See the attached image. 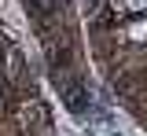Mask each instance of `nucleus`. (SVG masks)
Instances as JSON below:
<instances>
[{
	"mask_svg": "<svg viewBox=\"0 0 147 136\" xmlns=\"http://www.w3.org/2000/svg\"><path fill=\"white\" fill-rule=\"evenodd\" d=\"M118 4H121V7H125V11H140V7H144L147 0H118Z\"/></svg>",
	"mask_w": 147,
	"mask_h": 136,
	"instance_id": "f257e3e1",
	"label": "nucleus"
},
{
	"mask_svg": "<svg viewBox=\"0 0 147 136\" xmlns=\"http://www.w3.org/2000/svg\"><path fill=\"white\" fill-rule=\"evenodd\" d=\"M132 37H136V40H147V26H144V22H140V26H132Z\"/></svg>",
	"mask_w": 147,
	"mask_h": 136,
	"instance_id": "f03ea898",
	"label": "nucleus"
}]
</instances>
